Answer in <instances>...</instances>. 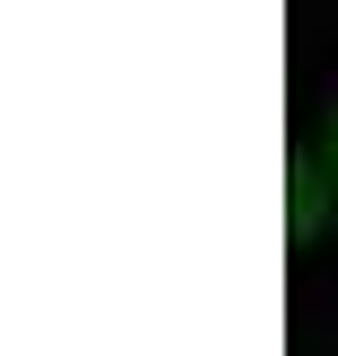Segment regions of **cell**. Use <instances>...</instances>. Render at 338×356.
Returning a JSON list of instances; mask_svg holds the SVG:
<instances>
[{
  "mask_svg": "<svg viewBox=\"0 0 338 356\" xmlns=\"http://www.w3.org/2000/svg\"><path fill=\"white\" fill-rule=\"evenodd\" d=\"M330 161H312V152H303L294 161V222H285V232H294V250H312V241H321V222H330Z\"/></svg>",
  "mask_w": 338,
  "mask_h": 356,
  "instance_id": "6da1fadb",
  "label": "cell"
},
{
  "mask_svg": "<svg viewBox=\"0 0 338 356\" xmlns=\"http://www.w3.org/2000/svg\"><path fill=\"white\" fill-rule=\"evenodd\" d=\"M321 143H330V187H338V107H330V125H321Z\"/></svg>",
  "mask_w": 338,
  "mask_h": 356,
  "instance_id": "7a4b0ae2",
  "label": "cell"
}]
</instances>
